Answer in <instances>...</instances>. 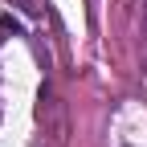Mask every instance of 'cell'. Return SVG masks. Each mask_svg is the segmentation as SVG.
<instances>
[]
</instances>
